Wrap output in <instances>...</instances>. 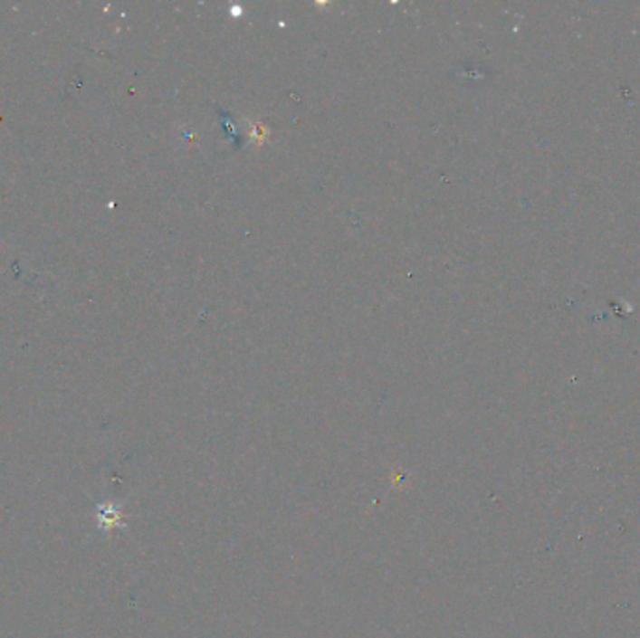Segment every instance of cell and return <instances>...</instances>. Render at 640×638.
Wrapping results in <instances>:
<instances>
[{
	"mask_svg": "<svg viewBox=\"0 0 640 638\" xmlns=\"http://www.w3.org/2000/svg\"><path fill=\"white\" fill-rule=\"evenodd\" d=\"M96 519L100 530H115L124 526V515L115 504H101L96 508Z\"/></svg>",
	"mask_w": 640,
	"mask_h": 638,
	"instance_id": "cell-1",
	"label": "cell"
}]
</instances>
